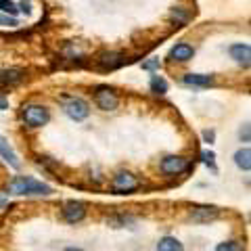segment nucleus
<instances>
[{"instance_id": "1", "label": "nucleus", "mask_w": 251, "mask_h": 251, "mask_svg": "<svg viewBox=\"0 0 251 251\" xmlns=\"http://www.w3.org/2000/svg\"><path fill=\"white\" fill-rule=\"evenodd\" d=\"M6 191L13 195H25V197H40V195H50L52 186L44 184L31 176H15L11 182L6 184Z\"/></svg>"}, {"instance_id": "2", "label": "nucleus", "mask_w": 251, "mask_h": 251, "mask_svg": "<svg viewBox=\"0 0 251 251\" xmlns=\"http://www.w3.org/2000/svg\"><path fill=\"white\" fill-rule=\"evenodd\" d=\"M21 117L27 128H42L50 122V111L46 105L40 103H27L21 107Z\"/></svg>"}, {"instance_id": "3", "label": "nucleus", "mask_w": 251, "mask_h": 251, "mask_svg": "<svg viewBox=\"0 0 251 251\" xmlns=\"http://www.w3.org/2000/svg\"><path fill=\"white\" fill-rule=\"evenodd\" d=\"M94 103L103 111H115L120 107V97H117V92L111 86L100 84V86H94Z\"/></svg>"}, {"instance_id": "4", "label": "nucleus", "mask_w": 251, "mask_h": 251, "mask_svg": "<svg viewBox=\"0 0 251 251\" xmlns=\"http://www.w3.org/2000/svg\"><path fill=\"white\" fill-rule=\"evenodd\" d=\"M63 111H65L69 120L84 122L90 115V105L80 97H65L63 99Z\"/></svg>"}, {"instance_id": "5", "label": "nucleus", "mask_w": 251, "mask_h": 251, "mask_svg": "<svg viewBox=\"0 0 251 251\" xmlns=\"http://www.w3.org/2000/svg\"><path fill=\"white\" fill-rule=\"evenodd\" d=\"M138 186H140L138 178L128 170L117 172V174L113 176V180H111V188H113V193H117V195H130V193L138 191Z\"/></svg>"}, {"instance_id": "6", "label": "nucleus", "mask_w": 251, "mask_h": 251, "mask_svg": "<svg viewBox=\"0 0 251 251\" xmlns=\"http://www.w3.org/2000/svg\"><path fill=\"white\" fill-rule=\"evenodd\" d=\"M86 214H88V205H86L84 201H75V199L67 201L61 209V216L67 224H80L86 218Z\"/></svg>"}, {"instance_id": "7", "label": "nucleus", "mask_w": 251, "mask_h": 251, "mask_svg": "<svg viewBox=\"0 0 251 251\" xmlns=\"http://www.w3.org/2000/svg\"><path fill=\"white\" fill-rule=\"evenodd\" d=\"M126 63V54L120 50H105L97 57V69L100 72H113Z\"/></svg>"}, {"instance_id": "8", "label": "nucleus", "mask_w": 251, "mask_h": 251, "mask_svg": "<svg viewBox=\"0 0 251 251\" xmlns=\"http://www.w3.org/2000/svg\"><path fill=\"white\" fill-rule=\"evenodd\" d=\"M159 170L166 176H178V174H182V172L188 170V161L184 159L182 155H168V157H163L161 159Z\"/></svg>"}, {"instance_id": "9", "label": "nucleus", "mask_w": 251, "mask_h": 251, "mask_svg": "<svg viewBox=\"0 0 251 251\" xmlns=\"http://www.w3.org/2000/svg\"><path fill=\"white\" fill-rule=\"evenodd\" d=\"M195 57V49L188 42H178L172 46V50L168 54V61L172 63H188Z\"/></svg>"}, {"instance_id": "10", "label": "nucleus", "mask_w": 251, "mask_h": 251, "mask_svg": "<svg viewBox=\"0 0 251 251\" xmlns=\"http://www.w3.org/2000/svg\"><path fill=\"white\" fill-rule=\"evenodd\" d=\"M220 216V209L218 207H211V205H197L193 207L191 211V220L197 224H207V222H214V220H218Z\"/></svg>"}, {"instance_id": "11", "label": "nucleus", "mask_w": 251, "mask_h": 251, "mask_svg": "<svg viewBox=\"0 0 251 251\" xmlns=\"http://www.w3.org/2000/svg\"><path fill=\"white\" fill-rule=\"evenodd\" d=\"M230 57L239 63L241 67H249V63H251V46L247 42H237V44H232L230 49Z\"/></svg>"}, {"instance_id": "12", "label": "nucleus", "mask_w": 251, "mask_h": 251, "mask_svg": "<svg viewBox=\"0 0 251 251\" xmlns=\"http://www.w3.org/2000/svg\"><path fill=\"white\" fill-rule=\"evenodd\" d=\"M25 75H27V72L23 67H9V69H4V72L0 74V84L11 88V86L21 84L23 80H25Z\"/></svg>"}, {"instance_id": "13", "label": "nucleus", "mask_w": 251, "mask_h": 251, "mask_svg": "<svg viewBox=\"0 0 251 251\" xmlns=\"http://www.w3.org/2000/svg\"><path fill=\"white\" fill-rule=\"evenodd\" d=\"M182 82L186 86H193V88H207V86L216 84V77L209 74H186L182 77Z\"/></svg>"}, {"instance_id": "14", "label": "nucleus", "mask_w": 251, "mask_h": 251, "mask_svg": "<svg viewBox=\"0 0 251 251\" xmlns=\"http://www.w3.org/2000/svg\"><path fill=\"white\" fill-rule=\"evenodd\" d=\"M0 155H2V159L9 163L11 168H15V170H19L21 168V161H19V157H17V153L11 149V145L6 143V138L4 136H0Z\"/></svg>"}, {"instance_id": "15", "label": "nucleus", "mask_w": 251, "mask_h": 251, "mask_svg": "<svg viewBox=\"0 0 251 251\" xmlns=\"http://www.w3.org/2000/svg\"><path fill=\"white\" fill-rule=\"evenodd\" d=\"M234 163H237V168H241L243 172L251 170V151H249V147H243V149H239V151L234 153Z\"/></svg>"}, {"instance_id": "16", "label": "nucleus", "mask_w": 251, "mask_h": 251, "mask_svg": "<svg viewBox=\"0 0 251 251\" xmlns=\"http://www.w3.org/2000/svg\"><path fill=\"white\" fill-rule=\"evenodd\" d=\"M157 251H184V247L176 237H163L157 243Z\"/></svg>"}, {"instance_id": "17", "label": "nucleus", "mask_w": 251, "mask_h": 251, "mask_svg": "<svg viewBox=\"0 0 251 251\" xmlns=\"http://www.w3.org/2000/svg\"><path fill=\"white\" fill-rule=\"evenodd\" d=\"M170 19L176 21V25H184V23L191 21V11L184 9V6H174L170 11Z\"/></svg>"}, {"instance_id": "18", "label": "nucleus", "mask_w": 251, "mask_h": 251, "mask_svg": "<svg viewBox=\"0 0 251 251\" xmlns=\"http://www.w3.org/2000/svg\"><path fill=\"white\" fill-rule=\"evenodd\" d=\"M0 13L15 19L19 15V6H17V2H13V0H0Z\"/></svg>"}, {"instance_id": "19", "label": "nucleus", "mask_w": 251, "mask_h": 251, "mask_svg": "<svg viewBox=\"0 0 251 251\" xmlns=\"http://www.w3.org/2000/svg\"><path fill=\"white\" fill-rule=\"evenodd\" d=\"M149 86H151V90L157 92V94H166L168 92V82L163 80L161 75H153L151 77V84H149Z\"/></svg>"}, {"instance_id": "20", "label": "nucleus", "mask_w": 251, "mask_h": 251, "mask_svg": "<svg viewBox=\"0 0 251 251\" xmlns=\"http://www.w3.org/2000/svg\"><path fill=\"white\" fill-rule=\"evenodd\" d=\"M216 251H245V247L239 241H224L216 247Z\"/></svg>"}, {"instance_id": "21", "label": "nucleus", "mask_w": 251, "mask_h": 251, "mask_svg": "<svg viewBox=\"0 0 251 251\" xmlns=\"http://www.w3.org/2000/svg\"><path fill=\"white\" fill-rule=\"evenodd\" d=\"M159 67H161V61L157 59V57H151L149 61L143 63V69H145V72H159Z\"/></svg>"}, {"instance_id": "22", "label": "nucleus", "mask_w": 251, "mask_h": 251, "mask_svg": "<svg viewBox=\"0 0 251 251\" xmlns=\"http://www.w3.org/2000/svg\"><path fill=\"white\" fill-rule=\"evenodd\" d=\"M0 25H4V27H15V25H19L17 19H13L9 17V15H2L0 13Z\"/></svg>"}, {"instance_id": "23", "label": "nucleus", "mask_w": 251, "mask_h": 251, "mask_svg": "<svg viewBox=\"0 0 251 251\" xmlns=\"http://www.w3.org/2000/svg\"><path fill=\"white\" fill-rule=\"evenodd\" d=\"M201 157H203V161L207 163V166H211L216 170V163H214V159H216V155H214V151H203L201 153Z\"/></svg>"}, {"instance_id": "24", "label": "nucleus", "mask_w": 251, "mask_h": 251, "mask_svg": "<svg viewBox=\"0 0 251 251\" xmlns=\"http://www.w3.org/2000/svg\"><path fill=\"white\" fill-rule=\"evenodd\" d=\"M239 136L243 143H249V124H243V128L239 130Z\"/></svg>"}, {"instance_id": "25", "label": "nucleus", "mask_w": 251, "mask_h": 251, "mask_svg": "<svg viewBox=\"0 0 251 251\" xmlns=\"http://www.w3.org/2000/svg\"><path fill=\"white\" fill-rule=\"evenodd\" d=\"M203 140L211 145V143L216 140V132H214V130H203Z\"/></svg>"}, {"instance_id": "26", "label": "nucleus", "mask_w": 251, "mask_h": 251, "mask_svg": "<svg viewBox=\"0 0 251 251\" xmlns=\"http://www.w3.org/2000/svg\"><path fill=\"white\" fill-rule=\"evenodd\" d=\"M0 109H2V111L4 109H9V99L2 97V94H0Z\"/></svg>"}, {"instance_id": "27", "label": "nucleus", "mask_w": 251, "mask_h": 251, "mask_svg": "<svg viewBox=\"0 0 251 251\" xmlns=\"http://www.w3.org/2000/svg\"><path fill=\"white\" fill-rule=\"evenodd\" d=\"M65 251H86V249H82V247H67Z\"/></svg>"}]
</instances>
